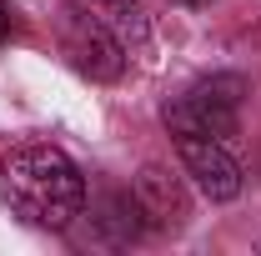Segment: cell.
Returning <instances> with one entry per match:
<instances>
[{
    "label": "cell",
    "instance_id": "cell-1",
    "mask_svg": "<svg viewBox=\"0 0 261 256\" xmlns=\"http://www.w3.org/2000/svg\"><path fill=\"white\" fill-rule=\"evenodd\" d=\"M0 196L10 201V211L20 221L65 231L86 211V176L61 146L31 141V146H15L0 161Z\"/></svg>",
    "mask_w": 261,
    "mask_h": 256
},
{
    "label": "cell",
    "instance_id": "cell-2",
    "mask_svg": "<svg viewBox=\"0 0 261 256\" xmlns=\"http://www.w3.org/2000/svg\"><path fill=\"white\" fill-rule=\"evenodd\" d=\"M241 100H246V81L241 75H211L191 86L181 100L166 106V126L171 136H216L231 141L241 126Z\"/></svg>",
    "mask_w": 261,
    "mask_h": 256
},
{
    "label": "cell",
    "instance_id": "cell-3",
    "mask_svg": "<svg viewBox=\"0 0 261 256\" xmlns=\"http://www.w3.org/2000/svg\"><path fill=\"white\" fill-rule=\"evenodd\" d=\"M61 45L70 56V65L81 75H91V81H121V70H126V45L100 20V10L65 5L61 10Z\"/></svg>",
    "mask_w": 261,
    "mask_h": 256
},
{
    "label": "cell",
    "instance_id": "cell-4",
    "mask_svg": "<svg viewBox=\"0 0 261 256\" xmlns=\"http://www.w3.org/2000/svg\"><path fill=\"white\" fill-rule=\"evenodd\" d=\"M176 156L196 181V191L206 201H236L241 196V161L231 156L226 141L216 136H176Z\"/></svg>",
    "mask_w": 261,
    "mask_h": 256
},
{
    "label": "cell",
    "instance_id": "cell-5",
    "mask_svg": "<svg viewBox=\"0 0 261 256\" xmlns=\"http://www.w3.org/2000/svg\"><path fill=\"white\" fill-rule=\"evenodd\" d=\"M136 206H141V216L151 226H161V231H171V226H181L186 216H191V196H186V186H181V176H171L166 166H141L136 171Z\"/></svg>",
    "mask_w": 261,
    "mask_h": 256
},
{
    "label": "cell",
    "instance_id": "cell-6",
    "mask_svg": "<svg viewBox=\"0 0 261 256\" xmlns=\"http://www.w3.org/2000/svg\"><path fill=\"white\" fill-rule=\"evenodd\" d=\"M141 206H136V196H106L100 201V211H96V226L111 236V241H130L136 231H141Z\"/></svg>",
    "mask_w": 261,
    "mask_h": 256
},
{
    "label": "cell",
    "instance_id": "cell-7",
    "mask_svg": "<svg viewBox=\"0 0 261 256\" xmlns=\"http://www.w3.org/2000/svg\"><path fill=\"white\" fill-rule=\"evenodd\" d=\"M100 20L116 31V40L126 45V56H130V45H141V40H146V10H141L136 0H106Z\"/></svg>",
    "mask_w": 261,
    "mask_h": 256
},
{
    "label": "cell",
    "instance_id": "cell-8",
    "mask_svg": "<svg viewBox=\"0 0 261 256\" xmlns=\"http://www.w3.org/2000/svg\"><path fill=\"white\" fill-rule=\"evenodd\" d=\"M5 35H10V5L0 0V40H5Z\"/></svg>",
    "mask_w": 261,
    "mask_h": 256
},
{
    "label": "cell",
    "instance_id": "cell-9",
    "mask_svg": "<svg viewBox=\"0 0 261 256\" xmlns=\"http://www.w3.org/2000/svg\"><path fill=\"white\" fill-rule=\"evenodd\" d=\"M191 5H201V0H191Z\"/></svg>",
    "mask_w": 261,
    "mask_h": 256
}]
</instances>
